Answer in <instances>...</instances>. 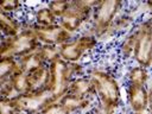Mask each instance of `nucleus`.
I'll return each instance as SVG.
<instances>
[{
    "label": "nucleus",
    "instance_id": "obj_1",
    "mask_svg": "<svg viewBox=\"0 0 152 114\" xmlns=\"http://www.w3.org/2000/svg\"><path fill=\"white\" fill-rule=\"evenodd\" d=\"M88 76L94 84L97 103L104 106L113 112H116L118 108L121 106L122 100L121 87L116 76L106 69L99 68L91 69L88 72Z\"/></svg>",
    "mask_w": 152,
    "mask_h": 114
},
{
    "label": "nucleus",
    "instance_id": "obj_2",
    "mask_svg": "<svg viewBox=\"0 0 152 114\" xmlns=\"http://www.w3.org/2000/svg\"><path fill=\"white\" fill-rule=\"evenodd\" d=\"M50 68V82L49 90L55 101H59L66 93L70 82L77 77L83 75L84 65L81 62L69 63L62 59L61 57L55 59L49 64Z\"/></svg>",
    "mask_w": 152,
    "mask_h": 114
},
{
    "label": "nucleus",
    "instance_id": "obj_3",
    "mask_svg": "<svg viewBox=\"0 0 152 114\" xmlns=\"http://www.w3.org/2000/svg\"><path fill=\"white\" fill-rule=\"evenodd\" d=\"M125 4L120 0H106L99 1L95 6L87 32L96 36L99 40H107L112 38L110 27L116 17L122 12Z\"/></svg>",
    "mask_w": 152,
    "mask_h": 114
},
{
    "label": "nucleus",
    "instance_id": "obj_4",
    "mask_svg": "<svg viewBox=\"0 0 152 114\" xmlns=\"http://www.w3.org/2000/svg\"><path fill=\"white\" fill-rule=\"evenodd\" d=\"M40 45L42 44L31 28V21H25L24 28L18 34L13 37H1L0 56L20 59L21 57L37 51Z\"/></svg>",
    "mask_w": 152,
    "mask_h": 114
},
{
    "label": "nucleus",
    "instance_id": "obj_5",
    "mask_svg": "<svg viewBox=\"0 0 152 114\" xmlns=\"http://www.w3.org/2000/svg\"><path fill=\"white\" fill-rule=\"evenodd\" d=\"M99 1L75 0L70 1V7L58 23L71 34L78 33L87 24H90L93 11Z\"/></svg>",
    "mask_w": 152,
    "mask_h": 114
},
{
    "label": "nucleus",
    "instance_id": "obj_6",
    "mask_svg": "<svg viewBox=\"0 0 152 114\" xmlns=\"http://www.w3.org/2000/svg\"><path fill=\"white\" fill-rule=\"evenodd\" d=\"M137 43L133 59L138 65L152 68V27L148 19L140 20L135 24Z\"/></svg>",
    "mask_w": 152,
    "mask_h": 114
},
{
    "label": "nucleus",
    "instance_id": "obj_7",
    "mask_svg": "<svg viewBox=\"0 0 152 114\" xmlns=\"http://www.w3.org/2000/svg\"><path fill=\"white\" fill-rule=\"evenodd\" d=\"M52 101L55 100L49 89L42 91H27L14 97L18 110L30 114H40V112Z\"/></svg>",
    "mask_w": 152,
    "mask_h": 114
},
{
    "label": "nucleus",
    "instance_id": "obj_8",
    "mask_svg": "<svg viewBox=\"0 0 152 114\" xmlns=\"http://www.w3.org/2000/svg\"><path fill=\"white\" fill-rule=\"evenodd\" d=\"M31 28L33 30L36 37L40 44L61 46L62 44L71 40L75 36L68 32L59 23L50 26H38L31 21Z\"/></svg>",
    "mask_w": 152,
    "mask_h": 114
},
{
    "label": "nucleus",
    "instance_id": "obj_9",
    "mask_svg": "<svg viewBox=\"0 0 152 114\" xmlns=\"http://www.w3.org/2000/svg\"><path fill=\"white\" fill-rule=\"evenodd\" d=\"M126 100L131 113L147 112L148 107V88L146 86L127 84Z\"/></svg>",
    "mask_w": 152,
    "mask_h": 114
},
{
    "label": "nucleus",
    "instance_id": "obj_10",
    "mask_svg": "<svg viewBox=\"0 0 152 114\" xmlns=\"http://www.w3.org/2000/svg\"><path fill=\"white\" fill-rule=\"evenodd\" d=\"M59 101L70 114H83L91 110L97 104V100L94 97H81L69 93H66Z\"/></svg>",
    "mask_w": 152,
    "mask_h": 114
},
{
    "label": "nucleus",
    "instance_id": "obj_11",
    "mask_svg": "<svg viewBox=\"0 0 152 114\" xmlns=\"http://www.w3.org/2000/svg\"><path fill=\"white\" fill-rule=\"evenodd\" d=\"M28 90L30 91H42L49 88L50 82V68L49 64L38 66L30 72H27Z\"/></svg>",
    "mask_w": 152,
    "mask_h": 114
},
{
    "label": "nucleus",
    "instance_id": "obj_12",
    "mask_svg": "<svg viewBox=\"0 0 152 114\" xmlns=\"http://www.w3.org/2000/svg\"><path fill=\"white\" fill-rule=\"evenodd\" d=\"M68 93L72 94V95H77L81 97H94L95 96V89H94V84L90 80V77L88 75H81L75 77L68 88Z\"/></svg>",
    "mask_w": 152,
    "mask_h": 114
},
{
    "label": "nucleus",
    "instance_id": "obj_13",
    "mask_svg": "<svg viewBox=\"0 0 152 114\" xmlns=\"http://www.w3.org/2000/svg\"><path fill=\"white\" fill-rule=\"evenodd\" d=\"M58 53H59V57L62 59H64L65 62H69V63L81 62L83 56L87 55L75 37L71 40L58 46Z\"/></svg>",
    "mask_w": 152,
    "mask_h": 114
},
{
    "label": "nucleus",
    "instance_id": "obj_14",
    "mask_svg": "<svg viewBox=\"0 0 152 114\" xmlns=\"http://www.w3.org/2000/svg\"><path fill=\"white\" fill-rule=\"evenodd\" d=\"M24 23L17 15L0 12V28L1 37H13L24 28Z\"/></svg>",
    "mask_w": 152,
    "mask_h": 114
},
{
    "label": "nucleus",
    "instance_id": "obj_15",
    "mask_svg": "<svg viewBox=\"0 0 152 114\" xmlns=\"http://www.w3.org/2000/svg\"><path fill=\"white\" fill-rule=\"evenodd\" d=\"M135 43H137V30H135V25H134V27L129 32L125 33L124 38L120 40V43L118 45V53L124 61L133 58Z\"/></svg>",
    "mask_w": 152,
    "mask_h": 114
},
{
    "label": "nucleus",
    "instance_id": "obj_16",
    "mask_svg": "<svg viewBox=\"0 0 152 114\" xmlns=\"http://www.w3.org/2000/svg\"><path fill=\"white\" fill-rule=\"evenodd\" d=\"M126 81L127 84H133V86H146L151 81V75L147 68H144L141 65H133L128 69L126 74Z\"/></svg>",
    "mask_w": 152,
    "mask_h": 114
},
{
    "label": "nucleus",
    "instance_id": "obj_17",
    "mask_svg": "<svg viewBox=\"0 0 152 114\" xmlns=\"http://www.w3.org/2000/svg\"><path fill=\"white\" fill-rule=\"evenodd\" d=\"M135 24L137 23L134 21V17L132 14L121 12L114 20V23L110 27V33H112V36H116L120 33H127L134 27Z\"/></svg>",
    "mask_w": 152,
    "mask_h": 114
},
{
    "label": "nucleus",
    "instance_id": "obj_18",
    "mask_svg": "<svg viewBox=\"0 0 152 114\" xmlns=\"http://www.w3.org/2000/svg\"><path fill=\"white\" fill-rule=\"evenodd\" d=\"M33 23L38 26H50L57 24L58 19L53 15V13L48 7V5H45L38 7L33 12Z\"/></svg>",
    "mask_w": 152,
    "mask_h": 114
},
{
    "label": "nucleus",
    "instance_id": "obj_19",
    "mask_svg": "<svg viewBox=\"0 0 152 114\" xmlns=\"http://www.w3.org/2000/svg\"><path fill=\"white\" fill-rule=\"evenodd\" d=\"M19 61L12 57H1L0 59V82L10 80L15 72L20 70Z\"/></svg>",
    "mask_w": 152,
    "mask_h": 114
},
{
    "label": "nucleus",
    "instance_id": "obj_20",
    "mask_svg": "<svg viewBox=\"0 0 152 114\" xmlns=\"http://www.w3.org/2000/svg\"><path fill=\"white\" fill-rule=\"evenodd\" d=\"M75 38L77 39V42L80 43V45L83 48V50L86 51V53H91L95 50H97V48L100 46V40L96 36L89 33V32H82L75 36Z\"/></svg>",
    "mask_w": 152,
    "mask_h": 114
},
{
    "label": "nucleus",
    "instance_id": "obj_21",
    "mask_svg": "<svg viewBox=\"0 0 152 114\" xmlns=\"http://www.w3.org/2000/svg\"><path fill=\"white\" fill-rule=\"evenodd\" d=\"M18 61H19V65H20L21 70L25 71V72H30L31 70H33V69H36V68H38V66H42V65H44V64H46V63L40 58V56L38 55L37 51L31 52V53H28V55L21 57V58L18 59Z\"/></svg>",
    "mask_w": 152,
    "mask_h": 114
},
{
    "label": "nucleus",
    "instance_id": "obj_22",
    "mask_svg": "<svg viewBox=\"0 0 152 114\" xmlns=\"http://www.w3.org/2000/svg\"><path fill=\"white\" fill-rule=\"evenodd\" d=\"M10 81H11V83L13 84V87H14L15 91L18 93V95L25 94V93L30 91V90H28L27 72L23 71L21 69H20L18 72H15V74L10 78Z\"/></svg>",
    "mask_w": 152,
    "mask_h": 114
},
{
    "label": "nucleus",
    "instance_id": "obj_23",
    "mask_svg": "<svg viewBox=\"0 0 152 114\" xmlns=\"http://www.w3.org/2000/svg\"><path fill=\"white\" fill-rule=\"evenodd\" d=\"M37 52H38V55L40 56V58H42L46 64H50V63L53 62L55 59L59 58L58 46H55V45L42 44V45L38 48Z\"/></svg>",
    "mask_w": 152,
    "mask_h": 114
},
{
    "label": "nucleus",
    "instance_id": "obj_24",
    "mask_svg": "<svg viewBox=\"0 0 152 114\" xmlns=\"http://www.w3.org/2000/svg\"><path fill=\"white\" fill-rule=\"evenodd\" d=\"M48 7L51 10L53 15L59 20L69 10L70 7V1L66 0H56V1H50L48 2Z\"/></svg>",
    "mask_w": 152,
    "mask_h": 114
},
{
    "label": "nucleus",
    "instance_id": "obj_25",
    "mask_svg": "<svg viewBox=\"0 0 152 114\" xmlns=\"http://www.w3.org/2000/svg\"><path fill=\"white\" fill-rule=\"evenodd\" d=\"M0 10L2 13L17 15L18 12H21L24 10V4L18 1V0H6V1L1 2Z\"/></svg>",
    "mask_w": 152,
    "mask_h": 114
},
{
    "label": "nucleus",
    "instance_id": "obj_26",
    "mask_svg": "<svg viewBox=\"0 0 152 114\" xmlns=\"http://www.w3.org/2000/svg\"><path fill=\"white\" fill-rule=\"evenodd\" d=\"M19 113L14 99L1 97L0 100V114H17Z\"/></svg>",
    "mask_w": 152,
    "mask_h": 114
},
{
    "label": "nucleus",
    "instance_id": "obj_27",
    "mask_svg": "<svg viewBox=\"0 0 152 114\" xmlns=\"http://www.w3.org/2000/svg\"><path fill=\"white\" fill-rule=\"evenodd\" d=\"M40 114H70V113L61 103V101H52L40 112Z\"/></svg>",
    "mask_w": 152,
    "mask_h": 114
},
{
    "label": "nucleus",
    "instance_id": "obj_28",
    "mask_svg": "<svg viewBox=\"0 0 152 114\" xmlns=\"http://www.w3.org/2000/svg\"><path fill=\"white\" fill-rule=\"evenodd\" d=\"M0 95L1 97H6V99H14L18 96V93L15 91L10 80L0 82Z\"/></svg>",
    "mask_w": 152,
    "mask_h": 114
},
{
    "label": "nucleus",
    "instance_id": "obj_29",
    "mask_svg": "<svg viewBox=\"0 0 152 114\" xmlns=\"http://www.w3.org/2000/svg\"><path fill=\"white\" fill-rule=\"evenodd\" d=\"M95 112H96V114H115L116 113V112H113V110L106 108L104 106H102L100 103H97L95 106Z\"/></svg>",
    "mask_w": 152,
    "mask_h": 114
},
{
    "label": "nucleus",
    "instance_id": "obj_30",
    "mask_svg": "<svg viewBox=\"0 0 152 114\" xmlns=\"http://www.w3.org/2000/svg\"><path fill=\"white\" fill-rule=\"evenodd\" d=\"M148 114H152V87H148V107H147Z\"/></svg>",
    "mask_w": 152,
    "mask_h": 114
},
{
    "label": "nucleus",
    "instance_id": "obj_31",
    "mask_svg": "<svg viewBox=\"0 0 152 114\" xmlns=\"http://www.w3.org/2000/svg\"><path fill=\"white\" fill-rule=\"evenodd\" d=\"M145 11L148 13V18H152V1H147L144 4Z\"/></svg>",
    "mask_w": 152,
    "mask_h": 114
},
{
    "label": "nucleus",
    "instance_id": "obj_32",
    "mask_svg": "<svg viewBox=\"0 0 152 114\" xmlns=\"http://www.w3.org/2000/svg\"><path fill=\"white\" fill-rule=\"evenodd\" d=\"M83 114H96V112H95V107H94L91 110H89V112H86V113H83Z\"/></svg>",
    "mask_w": 152,
    "mask_h": 114
},
{
    "label": "nucleus",
    "instance_id": "obj_33",
    "mask_svg": "<svg viewBox=\"0 0 152 114\" xmlns=\"http://www.w3.org/2000/svg\"><path fill=\"white\" fill-rule=\"evenodd\" d=\"M131 114H147L146 112H137V113H131Z\"/></svg>",
    "mask_w": 152,
    "mask_h": 114
},
{
    "label": "nucleus",
    "instance_id": "obj_34",
    "mask_svg": "<svg viewBox=\"0 0 152 114\" xmlns=\"http://www.w3.org/2000/svg\"><path fill=\"white\" fill-rule=\"evenodd\" d=\"M148 21H150V25H151V27H152V18H148Z\"/></svg>",
    "mask_w": 152,
    "mask_h": 114
},
{
    "label": "nucleus",
    "instance_id": "obj_35",
    "mask_svg": "<svg viewBox=\"0 0 152 114\" xmlns=\"http://www.w3.org/2000/svg\"><path fill=\"white\" fill-rule=\"evenodd\" d=\"M17 114H30V113H25V112H19V113H17Z\"/></svg>",
    "mask_w": 152,
    "mask_h": 114
},
{
    "label": "nucleus",
    "instance_id": "obj_36",
    "mask_svg": "<svg viewBox=\"0 0 152 114\" xmlns=\"http://www.w3.org/2000/svg\"><path fill=\"white\" fill-rule=\"evenodd\" d=\"M150 87H152V77H151V81H150Z\"/></svg>",
    "mask_w": 152,
    "mask_h": 114
}]
</instances>
